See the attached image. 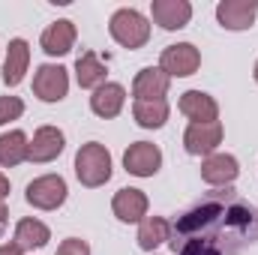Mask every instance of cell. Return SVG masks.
<instances>
[{
    "mask_svg": "<svg viewBox=\"0 0 258 255\" xmlns=\"http://www.w3.org/2000/svg\"><path fill=\"white\" fill-rule=\"evenodd\" d=\"M258 240L255 207L234 189L207 192L171 225L174 255H240Z\"/></svg>",
    "mask_w": 258,
    "mask_h": 255,
    "instance_id": "1",
    "label": "cell"
},
{
    "mask_svg": "<svg viewBox=\"0 0 258 255\" xmlns=\"http://www.w3.org/2000/svg\"><path fill=\"white\" fill-rule=\"evenodd\" d=\"M75 177L81 180V186H102L111 180V153L105 150V144L99 141H87L78 147L75 153Z\"/></svg>",
    "mask_w": 258,
    "mask_h": 255,
    "instance_id": "2",
    "label": "cell"
},
{
    "mask_svg": "<svg viewBox=\"0 0 258 255\" xmlns=\"http://www.w3.org/2000/svg\"><path fill=\"white\" fill-rule=\"evenodd\" d=\"M108 30H111V36H114V42L123 45V48H141V45H147V39H150V21H147L138 9H129V6L117 9V12L111 15Z\"/></svg>",
    "mask_w": 258,
    "mask_h": 255,
    "instance_id": "3",
    "label": "cell"
},
{
    "mask_svg": "<svg viewBox=\"0 0 258 255\" xmlns=\"http://www.w3.org/2000/svg\"><path fill=\"white\" fill-rule=\"evenodd\" d=\"M66 195H69V189L60 174H42V177L30 180L27 192H24L27 204H33L36 210H57L66 201Z\"/></svg>",
    "mask_w": 258,
    "mask_h": 255,
    "instance_id": "4",
    "label": "cell"
},
{
    "mask_svg": "<svg viewBox=\"0 0 258 255\" xmlns=\"http://www.w3.org/2000/svg\"><path fill=\"white\" fill-rule=\"evenodd\" d=\"M201 66V51L195 48L192 42H177V45H168L159 57V69L168 75V78H186L195 75Z\"/></svg>",
    "mask_w": 258,
    "mask_h": 255,
    "instance_id": "5",
    "label": "cell"
},
{
    "mask_svg": "<svg viewBox=\"0 0 258 255\" xmlns=\"http://www.w3.org/2000/svg\"><path fill=\"white\" fill-rule=\"evenodd\" d=\"M33 93L42 102H60L69 93V72L57 63H42L33 75Z\"/></svg>",
    "mask_w": 258,
    "mask_h": 255,
    "instance_id": "6",
    "label": "cell"
},
{
    "mask_svg": "<svg viewBox=\"0 0 258 255\" xmlns=\"http://www.w3.org/2000/svg\"><path fill=\"white\" fill-rule=\"evenodd\" d=\"M162 165V150L150 141H135L123 153V168L135 177H153Z\"/></svg>",
    "mask_w": 258,
    "mask_h": 255,
    "instance_id": "7",
    "label": "cell"
},
{
    "mask_svg": "<svg viewBox=\"0 0 258 255\" xmlns=\"http://www.w3.org/2000/svg\"><path fill=\"white\" fill-rule=\"evenodd\" d=\"M222 144V123L213 120V123H189L186 132H183V147L186 153L192 156H210L216 153V147Z\"/></svg>",
    "mask_w": 258,
    "mask_h": 255,
    "instance_id": "8",
    "label": "cell"
},
{
    "mask_svg": "<svg viewBox=\"0 0 258 255\" xmlns=\"http://www.w3.org/2000/svg\"><path fill=\"white\" fill-rule=\"evenodd\" d=\"M258 15L255 0H219L216 3V21L225 30H249Z\"/></svg>",
    "mask_w": 258,
    "mask_h": 255,
    "instance_id": "9",
    "label": "cell"
},
{
    "mask_svg": "<svg viewBox=\"0 0 258 255\" xmlns=\"http://www.w3.org/2000/svg\"><path fill=\"white\" fill-rule=\"evenodd\" d=\"M66 147V138L57 126H39L33 132V141L27 147V159L30 162H54Z\"/></svg>",
    "mask_w": 258,
    "mask_h": 255,
    "instance_id": "10",
    "label": "cell"
},
{
    "mask_svg": "<svg viewBox=\"0 0 258 255\" xmlns=\"http://www.w3.org/2000/svg\"><path fill=\"white\" fill-rule=\"evenodd\" d=\"M150 15L162 30H180L192 18V3L189 0H153Z\"/></svg>",
    "mask_w": 258,
    "mask_h": 255,
    "instance_id": "11",
    "label": "cell"
},
{
    "mask_svg": "<svg viewBox=\"0 0 258 255\" xmlns=\"http://www.w3.org/2000/svg\"><path fill=\"white\" fill-rule=\"evenodd\" d=\"M168 87H171V78H168L159 66H144V69L135 75V81H132V96H135V102L165 99Z\"/></svg>",
    "mask_w": 258,
    "mask_h": 255,
    "instance_id": "12",
    "label": "cell"
},
{
    "mask_svg": "<svg viewBox=\"0 0 258 255\" xmlns=\"http://www.w3.org/2000/svg\"><path fill=\"white\" fill-rule=\"evenodd\" d=\"M240 174V165L231 153H210L201 162V180L210 186H231Z\"/></svg>",
    "mask_w": 258,
    "mask_h": 255,
    "instance_id": "13",
    "label": "cell"
},
{
    "mask_svg": "<svg viewBox=\"0 0 258 255\" xmlns=\"http://www.w3.org/2000/svg\"><path fill=\"white\" fill-rule=\"evenodd\" d=\"M177 108H180V114L189 117L192 123H213V120L219 117L216 99H213L210 93H204V90H186V93L180 96Z\"/></svg>",
    "mask_w": 258,
    "mask_h": 255,
    "instance_id": "14",
    "label": "cell"
},
{
    "mask_svg": "<svg viewBox=\"0 0 258 255\" xmlns=\"http://www.w3.org/2000/svg\"><path fill=\"white\" fill-rule=\"evenodd\" d=\"M123 105H126V90H123V84H117V81H105L102 87H96L93 90V96H90V108H93V114L96 117H117L120 111H123Z\"/></svg>",
    "mask_w": 258,
    "mask_h": 255,
    "instance_id": "15",
    "label": "cell"
},
{
    "mask_svg": "<svg viewBox=\"0 0 258 255\" xmlns=\"http://www.w3.org/2000/svg\"><path fill=\"white\" fill-rule=\"evenodd\" d=\"M39 45H42V51L51 54V57L69 54L72 45H75V24H72L69 18H60V21L48 24V27L42 30V36H39Z\"/></svg>",
    "mask_w": 258,
    "mask_h": 255,
    "instance_id": "16",
    "label": "cell"
},
{
    "mask_svg": "<svg viewBox=\"0 0 258 255\" xmlns=\"http://www.w3.org/2000/svg\"><path fill=\"white\" fill-rule=\"evenodd\" d=\"M111 210L120 222H141L147 216V195L141 189H135V186H123L114 195Z\"/></svg>",
    "mask_w": 258,
    "mask_h": 255,
    "instance_id": "17",
    "label": "cell"
},
{
    "mask_svg": "<svg viewBox=\"0 0 258 255\" xmlns=\"http://www.w3.org/2000/svg\"><path fill=\"white\" fill-rule=\"evenodd\" d=\"M48 240H51L48 225H45V222H39V219H33V216H27V219H21V222L15 225L12 246H15L18 252H30V249H42Z\"/></svg>",
    "mask_w": 258,
    "mask_h": 255,
    "instance_id": "18",
    "label": "cell"
},
{
    "mask_svg": "<svg viewBox=\"0 0 258 255\" xmlns=\"http://www.w3.org/2000/svg\"><path fill=\"white\" fill-rule=\"evenodd\" d=\"M27 66H30V45L24 39H12L6 48V60H3V84L6 87L21 84Z\"/></svg>",
    "mask_w": 258,
    "mask_h": 255,
    "instance_id": "19",
    "label": "cell"
},
{
    "mask_svg": "<svg viewBox=\"0 0 258 255\" xmlns=\"http://www.w3.org/2000/svg\"><path fill=\"white\" fill-rule=\"evenodd\" d=\"M105 63L99 60L96 51H84L78 60H75V78H78V87L84 90H96L105 84Z\"/></svg>",
    "mask_w": 258,
    "mask_h": 255,
    "instance_id": "20",
    "label": "cell"
},
{
    "mask_svg": "<svg viewBox=\"0 0 258 255\" xmlns=\"http://www.w3.org/2000/svg\"><path fill=\"white\" fill-rule=\"evenodd\" d=\"M168 237H171V222L168 219H162V216H144L138 222V246L144 252H153Z\"/></svg>",
    "mask_w": 258,
    "mask_h": 255,
    "instance_id": "21",
    "label": "cell"
},
{
    "mask_svg": "<svg viewBox=\"0 0 258 255\" xmlns=\"http://www.w3.org/2000/svg\"><path fill=\"white\" fill-rule=\"evenodd\" d=\"M27 147H30V141H27V135H24L21 129L3 132V135H0V165H3V168L21 165V162L27 159Z\"/></svg>",
    "mask_w": 258,
    "mask_h": 255,
    "instance_id": "22",
    "label": "cell"
},
{
    "mask_svg": "<svg viewBox=\"0 0 258 255\" xmlns=\"http://www.w3.org/2000/svg\"><path fill=\"white\" fill-rule=\"evenodd\" d=\"M168 102L165 99H147V102H135L132 105V117L141 129H159L168 120Z\"/></svg>",
    "mask_w": 258,
    "mask_h": 255,
    "instance_id": "23",
    "label": "cell"
},
{
    "mask_svg": "<svg viewBox=\"0 0 258 255\" xmlns=\"http://www.w3.org/2000/svg\"><path fill=\"white\" fill-rule=\"evenodd\" d=\"M24 114V102L18 96H0V126L9 120H18Z\"/></svg>",
    "mask_w": 258,
    "mask_h": 255,
    "instance_id": "24",
    "label": "cell"
},
{
    "mask_svg": "<svg viewBox=\"0 0 258 255\" xmlns=\"http://www.w3.org/2000/svg\"><path fill=\"white\" fill-rule=\"evenodd\" d=\"M54 255H90V246H87L81 237H66L63 243L57 246Z\"/></svg>",
    "mask_w": 258,
    "mask_h": 255,
    "instance_id": "25",
    "label": "cell"
},
{
    "mask_svg": "<svg viewBox=\"0 0 258 255\" xmlns=\"http://www.w3.org/2000/svg\"><path fill=\"white\" fill-rule=\"evenodd\" d=\"M6 195H9V177H6V174H0V201H3Z\"/></svg>",
    "mask_w": 258,
    "mask_h": 255,
    "instance_id": "26",
    "label": "cell"
},
{
    "mask_svg": "<svg viewBox=\"0 0 258 255\" xmlns=\"http://www.w3.org/2000/svg\"><path fill=\"white\" fill-rule=\"evenodd\" d=\"M0 255H21V252H18L12 243H3V246H0Z\"/></svg>",
    "mask_w": 258,
    "mask_h": 255,
    "instance_id": "27",
    "label": "cell"
},
{
    "mask_svg": "<svg viewBox=\"0 0 258 255\" xmlns=\"http://www.w3.org/2000/svg\"><path fill=\"white\" fill-rule=\"evenodd\" d=\"M6 216H9V210H6V204L0 201V228H3V222H6Z\"/></svg>",
    "mask_w": 258,
    "mask_h": 255,
    "instance_id": "28",
    "label": "cell"
},
{
    "mask_svg": "<svg viewBox=\"0 0 258 255\" xmlns=\"http://www.w3.org/2000/svg\"><path fill=\"white\" fill-rule=\"evenodd\" d=\"M252 75H255V81H258V60H255V72H252Z\"/></svg>",
    "mask_w": 258,
    "mask_h": 255,
    "instance_id": "29",
    "label": "cell"
}]
</instances>
